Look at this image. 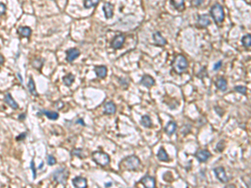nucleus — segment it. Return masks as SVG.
Listing matches in <instances>:
<instances>
[{"instance_id": "1", "label": "nucleus", "mask_w": 251, "mask_h": 188, "mask_svg": "<svg viewBox=\"0 0 251 188\" xmlns=\"http://www.w3.org/2000/svg\"><path fill=\"white\" fill-rule=\"evenodd\" d=\"M141 161L136 155H132L124 158L119 163V168L122 171L137 172L140 169Z\"/></svg>"}, {"instance_id": "2", "label": "nucleus", "mask_w": 251, "mask_h": 188, "mask_svg": "<svg viewBox=\"0 0 251 188\" xmlns=\"http://www.w3.org/2000/svg\"><path fill=\"white\" fill-rule=\"evenodd\" d=\"M172 67L175 73L177 74H182L188 67V60L184 55H177L175 56L173 61L172 63Z\"/></svg>"}, {"instance_id": "3", "label": "nucleus", "mask_w": 251, "mask_h": 188, "mask_svg": "<svg viewBox=\"0 0 251 188\" xmlns=\"http://www.w3.org/2000/svg\"><path fill=\"white\" fill-rule=\"evenodd\" d=\"M210 14L214 20L216 24H221L224 22L225 14H224V8L219 3H215L210 9Z\"/></svg>"}, {"instance_id": "4", "label": "nucleus", "mask_w": 251, "mask_h": 188, "mask_svg": "<svg viewBox=\"0 0 251 188\" xmlns=\"http://www.w3.org/2000/svg\"><path fill=\"white\" fill-rule=\"evenodd\" d=\"M92 160L101 166H108L110 162V155L102 151H95L92 153Z\"/></svg>"}, {"instance_id": "5", "label": "nucleus", "mask_w": 251, "mask_h": 188, "mask_svg": "<svg viewBox=\"0 0 251 188\" xmlns=\"http://www.w3.org/2000/svg\"><path fill=\"white\" fill-rule=\"evenodd\" d=\"M68 177H69V172L65 168H61V169L56 170L53 174L54 180L56 182L61 183L63 185H65Z\"/></svg>"}, {"instance_id": "6", "label": "nucleus", "mask_w": 251, "mask_h": 188, "mask_svg": "<svg viewBox=\"0 0 251 188\" xmlns=\"http://www.w3.org/2000/svg\"><path fill=\"white\" fill-rule=\"evenodd\" d=\"M125 40H126V37H125L124 34H119L115 36L113 40L111 41L110 47L115 49H122L125 43Z\"/></svg>"}, {"instance_id": "7", "label": "nucleus", "mask_w": 251, "mask_h": 188, "mask_svg": "<svg viewBox=\"0 0 251 188\" xmlns=\"http://www.w3.org/2000/svg\"><path fill=\"white\" fill-rule=\"evenodd\" d=\"M213 172H214V174H215L216 177H217L222 183H227L229 181V178L227 177L226 172L224 171V167H222V166L215 167V168L213 169Z\"/></svg>"}, {"instance_id": "8", "label": "nucleus", "mask_w": 251, "mask_h": 188, "mask_svg": "<svg viewBox=\"0 0 251 188\" xmlns=\"http://www.w3.org/2000/svg\"><path fill=\"white\" fill-rule=\"evenodd\" d=\"M195 157L199 162H206L211 157V154L208 150H199L195 153Z\"/></svg>"}, {"instance_id": "9", "label": "nucleus", "mask_w": 251, "mask_h": 188, "mask_svg": "<svg viewBox=\"0 0 251 188\" xmlns=\"http://www.w3.org/2000/svg\"><path fill=\"white\" fill-rule=\"evenodd\" d=\"M140 182L145 186V187L148 188H154L156 186V180L153 177H150V176H145L142 177L140 181Z\"/></svg>"}, {"instance_id": "10", "label": "nucleus", "mask_w": 251, "mask_h": 188, "mask_svg": "<svg viewBox=\"0 0 251 188\" xmlns=\"http://www.w3.org/2000/svg\"><path fill=\"white\" fill-rule=\"evenodd\" d=\"M80 55V50L76 48L69 49L66 51V60L68 62H73L75 59H77Z\"/></svg>"}, {"instance_id": "11", "label": "nucleus", "mask_w": 251, "mask_h": 188, "mask_svg": "<svg viewBox=\"0 0 251 188\" xmlns=\"http://www.w3.org/2000/svg\"><path fill=\"white\" fill-rule=\"evenodd\" d=\"M140 84L145 87L151 88L155 85V79L149 74H144L143 76L141 77Z\"/></svg>"}, {"instance_id": "12", "label": "nucleus", "mask_w": 251, "mask_h": 188, "mask_svg": "<svg viewBox=\"0 0 251 188\" xmlns=\"http://www.w3.org/2000/svg\"><path fill=\"white\" fill-rule=\"evenodd\" d=\"M152 38H153L155 44L159 45V46H164V45H166L167 43H168L167 40H166V38H164V37L161 34L160 32H158V31L153 33V34H152Z\"/></svg>"}, {"instance_id": "13", "label": "nucleus", "mask_w": 251, "mask_h": 188, "mask_svg": "<svg viewBox=\"0 0 251 188\" xmlns=\"http://www.w3.org/2000/svg\"><path fill=\"white\" fill-rule=\"evenodd\" d=\"M72 184L75 187L86 188L87 186V180L82 177H77L72 180Z\"/></svg>"}, {"instance_id": "14", "label": "nucleus", "mask_w": 251, "mask_h": 188, "mask_svg": "<svg viewBox=\"0 0 251 188\" xmlns=\"http://www.w3.org/2000/svg\"><path fill=\"white\" fill-rule=\"evenodd\" d=\"M113 10H114V5L112 3H105L103 5V11L105 14V17L106 19H111L113 17Z\"/></svg>"}, {"instance_id": "15", "label": "nucleus", "mask_w": 251, "mask_h": 188, "mask_svg": "<svg viewBox=\"0 0 251 188\" xmlns=\"http://www.w3.org/2000/svg\"><path fill=\"white\" fill-rule=\"evenodd\" d=\"M211 24L209 17L208 14H202L199 15L198 19V26L201 28H206Z\"/></svg>"}, {"instance_id": "16", "label": "nucleus", "mask_w": 251, "mask_h": 188, "mask_svg": "<svg viewBox=\"0 0 251 188\" xmlns=\"http://www.w3.org/2000/svg\"><path fill=\"white\" fill-rule=\"evenodd\" d=\"M116 111V105L112 101H108L104 105V114H113Z\"/></svg>"}, {"instance_id": "17", "label": "nucleus", "mask_w": 251, "mask_h": 188, "mask_svg": "<svg viewBox=\"0 0 251 188\" xmlns=\"http://www.w3.org/2000/svg\"><path fill=\"white\" fill-rule=\"evenodd\" d=\"M95 72L96 74V76L101 78V79H104L107 74V69L105 65H100L96 66L94 69Z\"/></svg>"}, {"instance_id": "18", "label": "nucleus", "mask_w": 251, "mask_h": 188, "mask_svg": "<svg viewBox=\"0 0 251 188\" xmlns=\"http://www.w3.org/2000/svg\"><path fill=\"white\" fill-rule=\"evenodd\" d=\"M4 101L7 103V105H8L9 106L11 107L12 109L17 110L19 108V105L16 103V101L13 99V97L9 93H7L5 96H4Z\"/></svg>"}, {"instance_id": "19", "label": "nucleus", "mask_w": 251, "mask_h": 188, "mask_svg": "<svg viewBox=\"0 0 251 188\" xmlns=\"http://www.w3.org/2000/svg\"><path fill=\"white\" fill-rule=\"evenodd\" d=\"M157 158H158V160L161 161L168 162V161H170V159H169V156H168V153H167L166 150L163 147V146L159 149V150H158V152H157Z\"/></svg>"}, {"instance_id": "20", "label": "nucleus", "mask_w": 251, "mask_h": 188, "mask_svg": "<svg viewBox=\"0 0 251 188\" xmlns=\"http://www.w3.org/2000/svg\"><path fill=\"white\" fill-rule=\"evenodd\" d=\"M177 128V123L174 122V121H169L168 123V125L165 127V132L168 136H172L173 134H174L176 132Z\"/></svg>"}, {"instance_id": "21", "label": "nucleus", "mask_w": 251, "mask_h": 188, "mask_svg": "<svg viewBox=\"0 0 251 188\" xmlns=\"http://www.w3.org/2000/svg\"><path fill=\"white\" fill-rule=\"evenodd\" d=\"M215 85L221 91H225L227 90V80L223 77H220L215 81Z\"/></svg>"}, {"instance_id": "22", "label": "nucleus", "mask_w": 251, "mask_h": 188, "mask_svg": "<svg viewBox=\"0 0 251 188\" xmlns=\"http://www.w3.org/2000/svg\"><path fill=\"white\" fill-rule=\"evenodd\" d=\"M170 2H171L173 6L176 8L177 10H178V11L184 10L185 0H170Z\"/></svg>"}, {"instance_id": "23", "label": "nucleus", "mask_w": 251, "mask_h": 188, "mask_svg": "<svg viewBox=\"0 0 251 188\" xmlns=\"http://www.w3.org/2000/svg\"><path fill=\"white\" fill-rule=\"evenodd\" d=\"M141 124L143 125L144 127H146V128H151L152 126V122L149 115H147V114L143 115V116L141 117Z\"/></svg>"}, {"instance_id": "24", "label": "nucleus", "mask_w": 251, "mask_h": 188, "mask_svg": "<svg viewBox=\"0 0 251 188\" xmlns=\"http://www.w3.org/2000/svg\"><path fill=\"white\" fill-rule=\"evenodd\" d=\"M31 29L29 27H20L18 29V33L20 34L22 37H27L29 38L31 35Z\"/></svg>"}, {"instance_id": "25", "label": "nucleus", "mask_w": 251, "mask_h": 188, "mask_svg": "<svg viewBox=\"0 0 251 188\" xmlns=\"http://www.w3.org/2000/svg\"><path fill=\"white\" fill-rule=\"evenodd\" d=\"M75 81V76L72 74H68L67 75L63 77V82L66 86H70V85Z\"/></svg>"}, {"instance_id": "26", "label": "nucleus", "mask_w": 251, "mask_h": 188, "mask_svg": "<svg viewBox=\"0 0 251 188\" xmlns=\"http://www.w3.org/2000/svg\"><path fill=\"white\" fill-rule=\"evenodd\" d=\"M42 112H43L44 114V115H46L50 120H55L59 118V114L57 112L50 111V110H43Z\"/></svg>"}, {"instance_id": "27", "label": "nucleus", "mask_w": 251, "mask_h": 188, "mask_svg": "<svg viewBox=\"0 0 251 188\" xmlns=\"http://www.w3.org/2000/svg\"><path fill=\"white\" fill-rule=\"evenodd\" d=\"M28 89H29V90L30 91V93L32 94V95H33V96H38L37 91H36V90H35V85H34V80L32 78L29 79V83H28Z\"/></svg>"}, {"instance_id": "28", "label": "nucleus", "mask_w": 251, "mask_h": 188, "mask_svg": "<svg viewBox=\"0 0 251 188\" xmlns=\"http://www.w3.org/2000/svg\"><path fill=\"white\" fill-rule=\"evenodd\" d=\"M100 0H85L84 2V6L86 8H90L96 6L99 3Z\"/></svg>"}, {"instance_id": "29", "label": "nucleus", "mask_w": 251, "mask_h": 188, "mask_svg": "<svg viewBox=\"0 0 251 188\" xmlns=\"http://www.w3.org/2000/svg\"><path fill=\"white\" fill-rule=\"evenodd\" d=\"M242 44L245 48H249L251 45V35L249 34H246L245 36H244L242 38Z\"/></svg>"}, {"instance_id": "30", "label": "nucleus", "mask_w": 251, "mask_h": 188, "mask_svg": "<svg viewBox=\"0 0 251 188\" xmlns=\"http://www.w3.org/2000/svg\"><path fill=\"white\" fill-rule=\"evenodd\" d=\"M71 155H75L79 158H85L86 157V155H84V151H83L82 149H74L71 151Z\"/></svg>"}, {"instance_id": "31", "label": "nucleus", "mask_w": 251, "mask_h": 188, "mask_svg": "<svg viewBox=\"0 0 251 188\" xmlns=\"http://www.w3.org/2000/svg\"><path fill=\"white\" fill-rule=\"evenodd\" d=\"M43 64H44V60H41V59H36V60H34L33 63H32V65H33L34 67L36 69L41 68L42 65H43Z\"/></svg>"}, {"instance_id": "32", "label": "nucleus", "mask_w": 251, "mask_h": 188, "mask_svg": "<svg viewBox=\"0 0 251 188\" xmlns=\"http://www.w3.org/2000/svg\"><path fill=\"white\" fill-rule=\"evenodd\" d=\"M235 90L240 93V94H242L244 96H245L246 92H247V88L245 86H243V85H237V86L235 87Z\"/></svg>"}, {"instance_id": "33", "label": "nucleus", "mask_w": 251, "mask_h": 188, "mask_svg": "<svg viewBox=\"0 0 251 188\" xmlns=\"http://www.w3.org/2000/svg\"><path fill=\"white\" fill-rule=\"evenodd\" d=\"M47 162L50 166H54L56 163V160L52 155H48L47 156Z\"/></svg>"}, {"instance_id": "34", "label": "nucleus", "mask_w": 251, "mask_h": 188, "mask_svg": "<svg viewBox=\"0 0 251 188\" xmlns=\"http://www.w3.org/2000/svg\"><path fill=\"white\" fill-rule=\"evenodd\" d=\"M204 3V0H191V4L193 7H199Z\"/></svg>"}, {"instance_id": "35", "label": "nucleus", "mask_w": 251, "mask_h": 188, "mask_svg": "<svg viewBox=\"0 0 251 188\" xmlns=\"http://www.w3.org/2000/svg\"><path fill=\"white\" fill-rule=\"evenodd\" d=\"M30 168H31V170H32V172H33L34 179H35L36 178V169H35V166H34V161H31Z\"/></svg>"}, {"instance_id": "36", "label": "nucleus", "mask_w": 251, "mask_h": 188, "mask_svg": "<svg viewBox=\"0 0 251 188\" xmlns=\"http://www.w3.org/2000/svg\"><path fill=\"white\" fill-rule=\"evenodd\" d=\"M221 66H222V61H218V63H216L215 65H214V67H213V70H218L219 69L221 68Z\"/></svg>"}, {"instance_id": "37", "label": "nucleus", "mask_w": 251, "mask_h": 188, "mask_svg": "<svg viewBox=\"0 0 251 188\" xmlns=\"http://www.w3.org/2000/svg\"><path fill=\"white\" fill-rule=\"evenodd\" d=\"M5 10H6L5 5H4L3 3H0V15H2V14H4Z\"/></svg>"}, {"instance_id": "38", "label": "nucleus", "mask_w": 251, "mask_h": 188, "mask_svg": "<svg viewBox=\"0 0 251 188\" xmlns=\"http://www.w3.org/2000/svg\"><path fill=\"white\" fill-rule=\"evenodd\" d=\"M55 106L57 107L58 109H61V108H62V107L64 106V103H63V102H62V101H57V102L55 103Z\"/></svg>"}, {"instance_id": "39", "label": "nucleus", "mask_w": 251, "mask_h": 188, "mask_svg": "<svg viewBox=\"0 0 251 188\" xmlns=\"http://www.w3.org/2000/svg\"><path fill=\"white\" fill-rule=\"evenodd\" d=\"M26 135H27V133H25V132L22 133L20 136H19V137H17L16 138L17 141H22V140H24L25 137H26Z\"/></svg>"}, {"instance_id": "40", "label": "nucleus", "mask_w": 251, "mask_h": 188, "mask_svg": "<svg viewBox=\"0 0 251 188\" xmlns=\"http://www.w3.org/2000/svg\"><path fill=\"white\" fill-rule=\"evenodd\" d=\"M3 62H4V59H3V57L2 56V55H0V66L3 65Z\"/></svg>"}, {"instance_id": "41", "label": "nucleus", "mask_w": 251, "mask_h": 188, "mask_svg": "<svg viewBox=\"0 0 251 188\" xmlns=\"http://www.w3.org/2000/svg\"><path fill=\"white\" fill-rule=\"evenodd\" d=\"M76 123H78V124H81L82 125H85V123L83 122L82 119H79V120H78V121H76Z\"/></svg>"}, {"instance_id": "42", "label": "nucleus", "mask_w": 251, "mask_h": 188, "mask_svg": "<svg viewBox=\"0 0 251 188\" xmlns=\"http://www.w3.org/2000/svg\"><path fill=\"white\" fill-rule=\"evenodd\" d=\"M25 114H23L22 115H20V116H19V119L21 120H23V119H25Z\"/></svg>"}, {"instance_id": "43", "label": "nucleus", "mask_w": 251, "mask_h": 188, "mask_svg": "<svg viewBox=\"0 0 251 188\" xmlns=\"http://www.w3.org/2000/svg\"><path fill=\"white\" fill-rule=\"evenodd\" d=\"M18 77H19V78H20V81H21V83H23V79H22V77L20 76V74H18Z\"/></svg>"}, {"instance_id": "44", "label": "nucleus", "mask_w": 251, "mask_h": 188, "mask_svg": "<svg viewBox=\"0 0 251 188\" xmlns=\"http://www.w3.org/2000/svg\"><path fill=\"white\" fill-rule=\"evenodd\" d=\"M111 186V183H106L105 184V186Z\"/></svg>"}, {"instance_id": "45", "label": "nucleus", "mask_w": 251, "mask_h": 188, "mask_svg": "<svg viewBox=\"0 0 251 188\" xmlns=\"http://www.w3.org/2000/svg\"><path fill=\"white\" fill-rule=\"evenodd\" d=\"M44 166V163H43V162H42L41 163V165H39V169H40V168H42V166Z\"/></svg>"}]
</instances>
